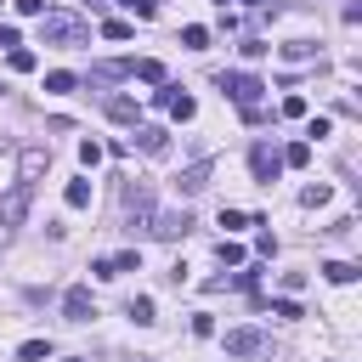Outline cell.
Listing matches in <instances>:
<instances>
[{
    "label": "cell",
    "instance_id": "obj_24",
    "mask_svg": "<svg viewBox=\"0 0 362 362\" xmlns=\"http://www.w3.org/2000/svg\"><path fill=\"white\" fill-rule=\"evenodd\" d=\"M328 198H334V192H328V187H322V181H317V187H305V192H300V204H305V209H317V204H328Z\"/></svg>",
    "mask_w": 362,
    "mask_h": 362
},
{
    "label": "cell",
    "instance_id": "obj_34",
    "mask_svg": "<svg viewBox=\"0 0 362 362\" xmlns=\"http://www.w3.org/2000/svg\"><path fill=\"white\" fill-rule=\"evenodd\" d=\"M17 11L23 17H45V0H17Z\"/></svg>",
    "mask_w": 362,
    "mask_h": 362
},
{
    "label": "cell",
    "instance_id": "obj_21",
    "mask_svg": "<svg viewBox=\"0 0 362 362\" xmlns=\"http://www.w3.org/2000/svg\"><path fill=\"white\" fill-rule=\"evenodd\" d=\"M130 322H136V328H147V322H153V300H147V294H136V300H130Z\"/></svg>",
    "mask_w": 362,
    "mask_h": 362
},
{
    "label": "cell",
    "instance_id": "obj_15",
    "mask_svg": "<svg viewBox=\"0 0 362 362\" xmlns=\"http://www.w3.org/2000/svg\"><path fill=\"white\" fill-rule=\"evenodd\" d=\"M130 74H136V79H147V85H164V62H153V57L130 62Z\"/></svg>",
    "mask_w": 362,
    "mask_h": 362
},
{
    "label": "cell",
    "instance_id": "obj_22",
    "mask_svg": "<svg viewBox=\"0 0 362 362\" xmlns=\"http://www.w3.org/2000/svg\"><path fill=\"white\" fill-rule=\"evenodd\" d=\"M221 226H226V232H243V226H255V215H243V209H221Z\"/></svg>",
    "mask_w": 362,
    "mask_h": 362
},
{
    "label": "cell",
    "instance_id": "obj_19",
    "mask_svg": "<svg viewBox=\"0 0 362 362\" xmlns=\"http://www.w3.org/2000/svg\"><path fill=\"white\" fill-rule=\"evenodd\" d=\"M181 45H187V51H204V45H209V28L187 23V28H181Z\"/></svg>",
    "mask_w": 362,
    "mask_h": 362
},
{
    "label": "cell",
    "instance_id": "obj_3",
    "mask_svg": "<svg viewBox=\"0 0 362 362\" xmlns=\"http://www.w3.org/2000/svg\"><path fill=\"white\" fill-rule=\"evenodd\" d=\"M40 34H45L51 45H74V40H85V23H79L74 11H45V17H40Z\"/></svg>",
    "mask_w": 362,
    "mask_h": 362
},
{
    "label": "cell",
    "instance_id": "obj_5",
    "mask_svg": "<svg viewBox=\"0 0 362 362\" xmlns=\"http://www.w3.org/2000/svg\"><path fill=\"white\" fill-rule=\"evenodd\" d=\"M28 204H34V187H28V181H17V187L0 198V226H17V221L28 215Z\"/></svg>",
    "mask_w": 362,
    "mask_h": 362
},
{
    "label": "cell",
    "instance_id": "obj_38",
    "mask_svg": "<svg viewBox=\"0 0 362 362\" xmlns=\"http://www.w3.org/2000/svg\"><path fill=\"white\" fill-rule=\"evenodd\" d=\"M0 243H6V226H0Z\"/></svg>",
    "mask_w": 362,
    "mask_h": 362
},
{
    "label": "cell",
    "instance_id": "obj_14",
    "mask_svg": "<svg viewBox=\"0 0 362 362\" xmlns=\"http://www.w3.org/2000/svg\"><path fill=\"white\" fill-rule=\"evenodd\" d=\"M311 164V141H288L283 147V170H305Z\"/></svg>",
    "mask_w": 362,
    "mask_h": 362
},
{
    "label": "cell",
    "instance_id": "obj_6",
    "mask_svg": "<svg viewBox=\"0 0 362 362\" xmlns=\"http://www.w3.org/2000/svg\"><path fill=\"white\" fill-rule=\"evenodd\" d=\"M62 317H68V322H90V317H96V300H90L85 283H74V288L62 294Z\"/></svg>",
    "mask_w": 362,
    "mask_h": 362
},
{
    "label": "cell",
    "instance_id": "obj_36",
    "mask_svg": "<svg viewBox=\"0 0 362 362\" xmlns=\"http://www.w3.org/2000/svg\"><path fill=\"white\" fill-rule=\"evenodd\" d=\"M243 6H266V0H243Z\"/></svg>",
    "mask_w": 362,
    "mask_h": 362
},
{
    "label": "cell",
    "instance_id": "obj_18",
    "mask_svg": "<svg viewBox=\"0 0 362 362\" xmlns=\"http://www.w3.org/2000/svg\"><path fill=\"white\" fill-rule=\"evenodd\" d=\"M322 277H328V283H356V266H351V260H328Z\"/></svg>",
    "mask_w": 362,
    "mask_h": 362
},
{
    "label": "cell",
    "instance_id": "obj_8",
    "mask_svg": "<svg viewBox=\"0 0 362 362\" xmlns=\"http://www.w3.org/2000/svg\"><path fill=\"white\" fill-rule=\"evenodd\" d=\"M209 170H215L209 158H192V164H187V170L175 175V187H181L187 198H192V192H204V187H209Z\"/></svg>",
    "mask_w": 362,
    "mask_h": 362
},
{
    "label": "cell",
    "instance_id": "obj_35",
    "mask_svg": "<svg viewBox=\"0 0 362 362\" xmlns=\"http://www.w3.org/2000/svg\"><path fill=\"white\" fill-rule=\"evenodd\" d=\"M0 45H11V51H17V28H11V23H0Z\"/></svg>",
    "mask_w": 362,
    "mask_h": 362
},
{
    "label": "cell",
    "instance_id": "obj_9",
    "mask_svg": "<svg viewBox=\"0 0 362 362\" xmlns=\"http://www.w3.org/2000/svg\"><path fill=\"white\" fill-rule=\"evenodd\" d=\"M153 232L158 238H187L192 232V215L187 209H164V215H153Z\"/></svg>",
    "mask_w": 362,
    "mask_h": 362
},
{
    "label": "cell",
    "instance_id": "obj_23",
    "mask_svg": "<svg viewBox=\"0 0 362 362\" xmlns=\"http://www.w3.org/2000/svg\"><path fill=\"white\" fill-rule=\"evenodd\" d=\"M17 356H23V362H45V356H51V339H28Z\"/></svg>",
    "mask_w": 362,
    "mask_h": 362
},
{
    "label": "cell",
    "instance_id": "obj_7",
    "mask_svg": "<svg viewBox=\"0 0 362 362\" xmlns=\"http://www.w3.org/2000/svg\"><path fill=\"white\" fill-rule=\"evenodd\" d=\"M260 351H266L260 328H226V356H260Z\"/></svg>",
    "mask_w": 362,
    "mask_h": 362
},
{
    "label": "cell",
    "instance_id": "obj_30",
    "mask_svg": "<svg viewBox=\"0 0 362 362\" xmlns=\"http://www.w3.org/2000/svg\"><path fill=\"white\" fill-rule=\"evenodd\" d=\"M272 317H283V322H294V317H300V305H294V300H272Z\"/></svg>",
    "mask_w": 362,
    "mask_h": 362
},
{
    "label": "cell",
    "instance_id": "obj_32",
    "mask_svg": "<svg viewBox=\"0 0 362 362\" xmlns=\"http://www.w3.org/2000/svg\"><path fill=\"white\" fill-rule=\"evenodd\" d=\"M119 6H130L136 17H158V0H119Z\"/></svg>",
    "mask_w": 362,
    "mask_h": 362
},
{
    "label": "cell",
    "instance_id": "obj_39",
    "mask_svg": "<svg viewBox=\"0 0 362 362\" xmlns=\"http://www.w3.org/2000/svg\"><path fill=\"white\" fill-rule=\"evenodd\" d=\"M215 6H226V0H215Z\"/></svg>",
    "mask_w": 362,
    "mask_h": 362
},
{
    "label": "cell",
    "instance_id": "obj_29",
    "mask_svg": "<svg viewBox=\"0 0 362 362\" xmlns=\"http://www.w3.org/2000/svg\"><path fill=\"white\" fill-rule=\"evenodd\" d=\"M283 119H305V96H283Z\"/></svg>",
    "mask_w": 362,
    "mask_h": 362
},
{
    "label": "cell",
    "instance_id": "obj_16",
    "mask_svg": "<svg viewBox=\"0 0 362 362\" xmlns=\"http://www.w3.org/2000/svg\"><path fill=\"white\" fill-rule=\"evenodd\" d=\"M74 85H79V79H74L68 68H57V74H45V90H51V96H68Z\"/></svg>",
    "mask_w": 362,
    "mask_h": 362
},
{
    "label": "cell",
    "instance_id": "obj_27",
    "mask_svg": "<svg viewBox=\"0 0 362 362\" xmlns=\"http://www.w3.org/2000/svg\"><path fill=\"white\" fill-rule=\"evenodd\" d=\"M170 113H175V119H181V124H187V119H192V113H198V102H192V96H175V102H170Z\"/></svg>",
    "mask_w": 362,
    "mask_h": 362
},
{
    "label": "cell",
    "instance_id": "obj_13",
    "mask_svg": "<svg viewBox=\"0 0 362 362\" xmlns=\"http://www.w3.org/2000/svg\"><path fill=\"white\" fill-rule=\"evenodd\" d=\"M277 57H283V62H311L317 45H311V40H288V45H277Z\"/></svg>",
    "mask_w": 362,
    "mask_h": 362
},
{
    "label": "cell",
    "instance_id": "obj_1",
    "mask_svg": "<svg viewBox=\"0 0 362 362\" xmlns=\"http://www.w3.org/2000/svg\"><path fill=\"white\" fill-rule=\"evenodd\" d=\"M215 85H221V96H232L238 107H260V90H266L255 74H238V68H221Z\"/></svg>",
    "mask_w": 362,
    "mask_h": 362
},
{
    "label": "cell",
    "instance_id": "obj_37",
    "mask_svg": "<svg viewBox=\"0 0 362 362\" xmlns=\"http://www.w3.org/2000/svg\"><path fill=\"white\" fill-rule=\"evenodd\" d=\"M74 362H90V356H74Z\"/></svg>",
    "mask_w": 362,
    "mask_h": 362
},
{
    "label": "cell",
    "instance_id": "obj_12",
    "mask_svg": "<svg viewBox=\"0 0 362 362\" xmlns=\"http://www.w3.org/2000/svg\"><path fill=\"white\" fill-rule=\"evenodd\" d=\"M107 119H119V124H136V119H141V102H130V96H107Z\"/></svg>",
    "mask_w": 362,
    "mask_h": 362
},
{
    "label": "cell",
    "instance_id": "obj_2",
    "mask_svg": "<svg viewBox=\"0 0 362 362\" xmlns=\"http://www.w3.org/2000/svg\"><path fill=\"white\" fill-rule=\"evenodd\" d=\"M124 221H130V232H153V187L147 181H124Z\"/></svg>",
    "mask_w": 362,
    "mask_h": 362
},
{
    "label": "cell",
    "instance_id": "obj_26",
    "mask_svg": "<svg viewBox=\"0 0 362 362\" xmlns=\"http://www.w3.org/2000/svg\"><path fill=\"white\" fill-rule=\"evenodd\" d=\"M102 40H130V23H119V17H107V23H102Z\"/></svg>",
    "mask_w": 362,
    "mask_h": 362
},
{
    "label": "cell",
    "instance_id": "obj_10",
    "mask_svg": "<svg viewBox=\"0 0 362 362\" xmlns=\"http://www.w3.org/2000/svg\"><path fill=\"white\" fill-rule=\"evenodd\" d=\"M136 147H141L147 158H164V153H170V130H158V124H141V130H136Z\"/></svg>",
    "mask_w": 362,
    "mask_h": 362
},
{
    "label": "cell",
    "instance_id": "obj_20",
    "mask_svg": "<svg viewBox=\"0 0 362 362\" xmlns=\"http://www.w3.org/2000/svg\"><path fill=\"white\" fill-rule=\"evenodd\" d=\"M215 255H221V266H243V243H232V238H221Z\"/></svg>",
    "mask_w": 362,
    "mask_h": 362
},
{
    "label": "cell",
    "instance_id": "obj_28",
    "mask_svg": "<svg viewBox=\"0 0 362 362\" xmlns=\"http://www.w3.org/2000/svg\"><path fill=\"white\" fill-rule=\"evenodd\" d=\"M11 68H17V74H34V51L17 45V51H11Z\"/></svg>",
    "mask_w": 362,
    "mask_h": 362
},
{
    "label": "cell",
    "instance_id": "obj_11",
    "mask_svg": "<svg viewBox=\"0 0 362 362\" xmlns=\"http://www.w3.org/2000/svg\"><path fill=\"white\" fill-rule=\"evenodd\" d=\"M17 164H23V181L34 187V175L51 164V147H23V158H17Z\"/></svg>",
    "mask_w": 362,
    "mask_h": 362
},
{
    "label": "cell",
    "instance_id": "obj_33",
    "mask_svg": "<svg viewBox=\"0 0 362 362\" xmlns=\"http://www.w3.org/2000/svg\"><path fill=\"white\" fill-rule=\"evenodd\" d=\"M238 51H243V57H249V62H255V57H266V51H272V45H266V40H243V45H238Z\"/></svg>",
    "mask_w": 362,
    "mask_h": 362
},
{
    "label": "cell",
    "instance_id": "obj_17",
    "mask_svg": "<svg viewBox=\"0 0 362 362\" xmlns=\"http://www.w3.org/2000/svg\"><path fill=\"white\" fill-rule=\"evenodd\" d=\"M68 209H90V181H68Z\"/></svg>",
    "mask_w": 362,
    "mask_h": 362
},
{
    "label": "cell",
    "instance_id": "obj_4",
    "mask_svg": "<svg viewBox=\"0 0 362 362\" xmlns=\"http://www.w3.org/2000/svg\"><path fill=\"white\" fill-rule=\"evenodd\" d=\"M249 170H255L260 187H272V181L283 175V153H277L272 141H255V147H249Z\"/></svg>",
    "mask_w": 362,
    "mask_h": 362
},
{
    "label": "cell",
    "instance_id": "obj_31",
    "mask_svg": "<svg viewBox=\"0 0 362 362\" xmlns=\"http://www.w3.org/2000/svg\"><path fill=\"white\" fill-rule=\"evenodd\" d=\"M192 334H198V339H209V334H215V317H209V311H198V317H192Z\"/></svg>",
    "mask_w": 362,
    "mask_h": 362
},
{
    "label": "cell",
    "instance_id": "obj_25",
    "mask_svg": "<svg viewBox=\"0 0 362 362\" xmlns=\"http://www.w3.org/2000/svg\"><path fill=\"white\" fill-rule=\"evenodd\" d=\"M119 272H141V249H124V255L113 260V277H119Z\"/></svg>",
    "mask_w": 362,
    "mask_h": 362
}]
</instances>
